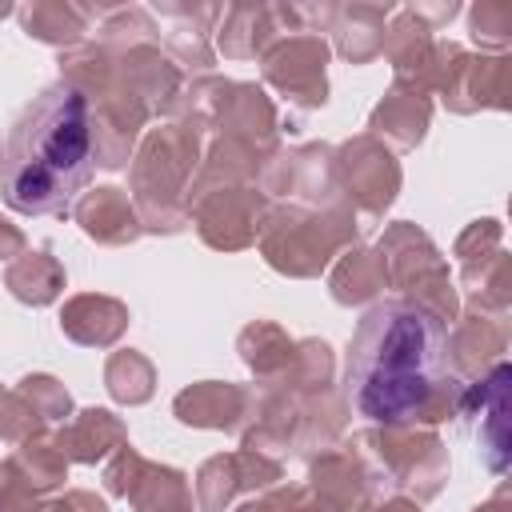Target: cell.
<instances>
[{"label": "cell", "instance_id": "cell-1", "mask_svg": "<svg viewBox=\"0 0 512 512\" xmlns=\"http://www.w3.org/2000/svg\"><path fill=\"white\" fill-rule=\"evenodd\" d=\"M448 372L444 324L420 304L384 300L364 312L352 336L344 396L372 424H404L432 404Z\"/></svg>", "mask_w": 512, "mask_h": 512}, {"label": "cell", "instance_id": "cell-2", "mask_svg": "<svg viewBox=\"0 0 512 512\" xmlns=\"http://www.w3.org/2000/svg\"><path fill=\"white\" fill-rule=\"evenodd\" d=\"M96 164L88 96L56 80L8 128L0 144V196L12 212L48 216L76 200Z\"/></svg>", "mask_w": 512, "mask_h": 512}]
</instances>
